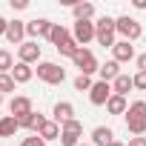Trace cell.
I'll return each mask as SVG.
<instances>
[{"mask_svg":"<svg viewBox=\"0 0 146 146\" xmlns=\"http://www.w3.org/2000/svg\"><path fill=\"white\" fill-rule=\"evenodd\" d=\"M115 23H117L115 17H100V20L95 23V32H98V35H95V40H98L100 46H106V49H112V46L117 43V40H115V32H117V29H115Z\"/></svg>","mask_w":146,"mask_h":146,"instance_id":"cell-1","label":"cell"},{"mask_svg":"<svg viewBox=\"0 0 146 146\" xmlns=\"http://www.w3.org/2000/svg\"><path fill=\"white\" fill-rule=\"evenodd\" d=\"M115 29H117V35L123 37V40H137L140 35H143V29H140V23L135 20V17H129V15H123V17H117V23H115Z\"/></svg>","mask_w":146,"mask_h":146,"instance_id":"cell-2","label":"cell"},{"mask_svg":"<svg viewBox=\"0 0 146 146\" xmlns=\"http://www.w3.org/2000/svg\"><path fill=\"white\" fill-rule=\"evenodd\" d=\"M37 78L54 86V83H63V80H66V72H63L57 63H49V60H43V63H37Z\"/></svg>","mask_w":146,"mask_h":146,"instance_id":"cell-3","label":"cell"},{"mask_svg":"<svg viewBox=\"0 0 146 146\" xmlns=\"http://www.w3.org/2000/svg\"><path fill=\"white\" fill-rule=\"evenodd\" d=\"M72 60H75V66L80 69V75H92V72H98V69H100V66H98V60H95V54H92L89 49H80Z\"/></svg>","mask_w":146,"mask_h":146,"instance_id":"cell-4","label":"cell"},{"mask_svg":"<svg viewBox=\"0 0 146 146\" xmlns=\"http://www.w3.org/2000/svg\"><path fill=\"white\" fill-rule=\"evenodd\" d=\"M112 95H115V92H112V83H106V80H98V83L92 86V92H89V100H92L95 106H106Z\"/></svg>","mask_w":146,"mask_h":146,"instance_id":"cell-5","label":"cell"},{"mask_svg":"<svg viewBox=\"0 0 146 146\" xmlns=\"http://www.w3.org/2000/svg\"><path fill=\"white\" fill-rule=\"evenodd\" d=\"M32 112H35V109H32V100H29V98H23V95L12 98V103H9V115H12V117L23 120V117H29Z\"/></svg>","mask_w":146,"mask_h":146,"instance_id":"cell-6","label":"cell"},{"mask_svg":"<svg viewBox=\"0 0 146 146\" xmlns=\"http://www.w3.org/2000/svg\"><path fill=\"white\" fill-rule=\"evenodd\" d=\"M95 35H98V32H95V23H89V20H78V23H75V40H78L80 49H83L89 40H95Z\"/></svg>","mask_w":146,"mask_h":146,"instance_id":"cell-7","label":"cell"},{"mask_svg":"<svg viewBox=\"0 0 146 146\" xmlns=\"http://www.w3.org/2000/svg\"><path fill=\"white\" fill-rule=\"evenodd\" d=\"M52 29H54V23H52V20H46V17L26 23V35H32V37H49V35H52Z\"/></svg>","mask_w":146,"mask_h":146,"instance_id":"cell-8","label":"cell"},{"mask_svg":"<svg viewBox=\"0 0 146 146\" xmlns=\"http://www.w3.org/2000/svg\"><path fill=\"white\" fill-rule=\"evenodd\" d=\"M52 115H54V120L63 126V123H69V120H75V106H72L69 100H60V103H54Z\"/></svg>","mask_w":146,"mask_h":146,"instance_id":"cell-9","label":"cell"},{"mask_svg":"<svg viewBox=\"0 0 146 146\" xmlns=\"http://www.w3.org/2000/svg\"><path fill=\"white\" fill-rule=\"evenodd\" d=\"M26 23H20V20H12L9 23V32H6V40L12 43V46H23L26 40Z\"/></svg>","mask_w":146,"mask_h":146,"instance_id":"cell-10","label":"cell"},{"mask_svg":"<svg viewBox=\"0 0 146 146\" xmlns=\"http://www.w3.org/2000/svg\"><path fill=\"white\" fill-rule=\"evenodd\" d=\"M17 54H20V63H35V60H40V46L35 43V40H26L20 49H17Z\"/></svg>","mask_w":146,"mask_h":146,"instance_id":"cell-11","label":"cell"},{"mask_svg":"<svg viewBox=\"0 0 146 146\" xmlns=\"http://www.w3.org/2000/svg\"><path fill=\"white\" fill-rule=\"evenodd\" d=\"M112 54H115V60H117V63H126V60H132V57H135V49H132V43H129V40H117V43L112 46Z\"/></svg>","mask_w":146,"mask_h":146,"instance_id":"cell-12","label":"cell"},{"mask_svg":"<svg viewBox=\"0 0 146 146\" xmlns=\"http://www.w3.org/2000/svg\"><path fill=\"white\" fill-rule=\"evenodd\" d=\"M98 75H100V80H106V83H115V80L120 78V63H117V60H109V63H103V66L98 69Z\"/></svg>","mask_w":146,"mask_h":146,"instance_id":"cell-13","label":"cell"},{"mask_svg":"<svg viewBox=\"0 0 146 146\" xmlns=\"http://www.w3.org/2000/svg\"><path fill=\"white\" fill-rule=\"evenodd\" d=\"M115 140V132L109 129V126H98V129H92V146H109Z\"/></svg>","mask_w":146,"mask_h":146,"instance_id":"cell-14","label":"cell"},{"mask_svg":"<svg viewBox=\"0 0 146 146\" xmlns=\"http://www.w3.org/2000/svg\"><path fill=\"white\" fill-rule=\"evenodd\" d=\"M32 75H35V69L29 66V63H15V69H12V78H15V83H29L32 80Z\"/></svg>","mask_w":146,"mask_h":146,"instance_id":"cell-15","label":"cell"},{"mask_svg":"<svg viewBox=\"0 0 146 146\" xmlns=\"http://www.w3.org/2000/svg\"><path fill=\"white\" fill-rule=\"evenodd\" d=\"M43 123H46V117H43L40 112H32L29 117H23V120H20V126H23V129H29V132H35V135L43 129Z\"/></svg>","mask_w":146,"mask_h":146,"instance_id":"cell-16","label":"cell"},{"mask_svg":"<svg viewBox=\"0 0 146 146\" xmlns=\"http://www.w3.org/2000/svg\"><path fill=\"white\" fill-rule=\"evenodd\" d=\"M17 129H20V120H17V117H12V115L0 117V137H12Z\"/></svg>","mask_w":146,"mask_h":146,"instance_id":"cell-17","label":"cell"},{"mask_svg":"<svg viewBox=\"0 0 146 146\" xmlns=\"http://www.w3.org/2000/svg\"><path fill=\"white\" fill-rule=\"evenodd\" d=\"M129 89H135V80H132L129 75H120V78L112 83V92H115V95H120V98H126V92H129Z\"/></svg>","mask_w":146,"mask_h":146,"instance_id":"cell-18","label":"cell"},{"mask_svg":"<svg viewBox=\"0 0 146 146\" xmlns=\"http://www.w3.org/2000/svg\"><path fill=\"white\" fill-rule=\"evenodd\" d=\"M106 109H109V115H126V112H129L126 98H120V95H112L109 103H106Z\"/></svg>","mask_w":146,"mask_h":146,"instance_id":"cell-19","label":"cell"},{"mask_svg":"<svg viewBox=\"0 0 146 146\" xmlns=\"http://www.w3.org/2000/svg\"><path fill=\"white\" fill-rule=\"evenodd\" d=\"M60 132H63V129H60V123H57V120H46V123H43V129H40L37 135H40L43 140H54V137H60Z\"/></svg>","mask_w":146,"mask_h":146,"instance_id":"cell-20","label":"cell"},{"mask_svg":"<svg viewBox=\"0 0 146 146\" xmlns=\"http://www.w3.org/2000/svg\"><path fill=\"white\" fill-rule=\"evenodd\" d=\"M126 120H146V100H135V103H129Z\"/></svg>","mask_w":146,"mask_h":146,"instance_id":"cell-21","label":"cell"},{"mask_svg":"<svg viewBox=\"0 0 146 146\" xmlns=\"http://www.w3.org/2000/svg\"><path fill=\"white\" fill-rule=\"evenodd\" d=\"M12 69H15V57L9 49H0V75H12Z\"/></svg>","mask_w":146,"mask_h":146,"instance_id":"cell-22","label":"cell"},{"mask_svg":"<svg viewBox=\"0 0 146 146\" xmlns=\"http://www.w3.org/2000/svg\"><path fill=\"white\" fill-rule=\"evenodd\" d=\"M72 12H75L78 20H89V17L95 15V6H92V3H75V6H72Z\"/></svg>","mask_w":146,"mask_h":146,"instance_id":"cell-23","label":"cell"},{"mask_svg":"<svg viewBox=\"0 0 146 146\" xmlns=\"http://www.w3.org/2000/svg\"><path fill=\"white\" fill-rule=\"evenodd\" d=\"M49 40L54 43V46H63L66 40H69V32L60 26V23H54V29H52V35H49Z\"/></svg>","mask_w":146,"mask_h":146,"instance_id":"cell-24","label":"cell"},{"mask_svg":"<svg viewBox=\"0 0 146 146\" xmlns=\"http://www.w3.org/2000/svg\"><path fill=\"white\" fill-rule=\"evenodd\" d=\"M57 52H60V54H66V57H75V54L80 52V46H78V40H75V37H69L63 46H57Z\"/></svg>","mask_w":146,"mask_h":146,"instance_id":"cell-25","label":"cell"},{"mask_svg":"<svg viewBox=\"0 0 146 146\" xmlns=\"http://www.w3.org/2000/svg\"><path fill=\"white\" fill-rule=\"evenodd\" d=\"M78 140H80V132H69V129L60 132V146H78Z\"/></svg>","mask_w":146,"mask_h":146,"instance_id":"cell-26","label":"cell"},{"mask_svg":"<svg viewBox=\"0 0 146 146\" xmlns=\"http://www.w3.org/2000/svg\"><path fill=\"white\" fill-rule=\"evenodd\" d=\"M92 86H95V83H92L89 75H78V78H75V89H78V92H92Z\"/></svg>","mask_w":146,"mask_h":146,"instance_id":"cell-27","label":"cell"},{"mask_svg":"<svg viewBox=\"0 0 146 146\" xmlns=\"http://www.w3.org/2000/svg\"><path fill=\"white\" fill-rule=\"evenodd\" d=\"M15 78L12 75H0V95H3V92H15Z\"/></svg>","mask_w":146,"mask_h":146,"instance_id":"cell-28","label":"cell"},{"mask_svg":"<svg viewBox=\"0 0 146 146\" xmlns=\"http://www.w3.org/2000/svg\"><path fill=\"white\" fill-rule=\"evenodd\" d=\"M20 146H46V140H43L40 135H32V137H26Z\"/></svg>","mask_w":146,"mask_h":146,"instance_id":"cell-29","label":"cell"},{"mask_svg":"<svg viewBox=\"0 0 146 146\" xmlns=\"http://www.w3.org/2000/svg\"><path fill=\"white\" fill-rule=\"evenodd\" d=\"M132 80H135V89H146V72H137Z\"/></svg>","mask_w":146,"mask_h":146,"instance_id":"cell-30","label":"cell"},{"mask_svg":"<svg viewBox=\"0 0 146 146\" xmlns=\"http://www.w3.org/2000/svg\"><path fill=\"white\" fill-rule=\"evenodd\" d=\"M137 72H146V52L137 54Z\"/></svg>","mask_w":146,"mask_h":146,"instance_id":"cell-31","label":"cell"},{"mask_svg":"<svg viewBox=\"0 0 146 146\" xmlns=\"http://www.w3.org/2000/svg\"><path fill=\"white\" fill-rule=\"evenodd\" d=\"M6 32H9V20H6L3 15H0V35H3V37H6Z\"/></svg>","mask_w":146,"mask_h":146,"instance_id":"cell-32","label":"cell"},{"mask_svg":"<svg viewBox=\"0 0 146 146\" xmlns=\"http://www.w3.org/2000/svg\"><path fill=\"white\" fill-rule=\"evenodd\" d=\"M126 146H146V137H132Z\"/></svg>","mask_w":146,"mask_h":146,"instance_id":"cell-33","label":"cell"},{"mask_svg":"<svg viewBox=\"0 0 146 146\" xmlns=\"http://www.w3.org/2000/svg\"><path fill=\"white\" fill-rule=\"evenodd\" d=\"M12 6H15V9H26L29 3H26V0H12Z\"/></svg>","mask_w":146,"mask_h":146,"instance_id":"cell-34","label":"cell"},{"mask_svg":"<svg viewBox=\"0 0 146 146\" xmlns=\"http://www.w3.org/2000/svg\"><path fill=\"white\" fill-rule=\"evenodd\" d=\"M109 146H126V143H120V140H112V143H109Z\"/></svg>","mask_w":146,"mask_h":146,"instance_id":"cell-35","label":"cell"},{"mask_svg":"<svg viewBox=\"0 0 146 146\" xmlns=\"http://www.w3.org/2000/svg\"><path fill=\"white\" fill-rule=\"evenodd\" d=\"M0 103H3V95H0Z\"/></svg>","mask_w":146,"mask_h":146,"instance_id":"cell-36","label":"cell"}]
</instances>
